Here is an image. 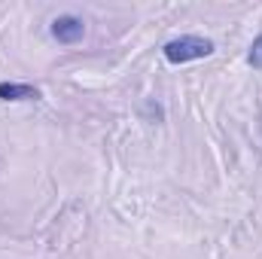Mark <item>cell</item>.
<instances>
[{"label": "cell", "mask_w": 262, "mask_h": 259, "mask_svg": "<svg viewBox=\"0 0 262 259\" xmlns=\"http://www.w3.org/2000/svg\"><path fill=\"white\" fill-rule=\"evenodd\" d=\"M247 64L253 67V70H262V34L253 40V46L247 52Z\"/></svg>", "instance_id": "4"}, {"label": "cell", "mask_w": 262, "mask_h": 259, "mask_svg": "<svg viewBox=\"0 0 262 259\" xmlns=\"http://www.w3.org/2000/svg\"><path fill=\"white\" fill-rule=\"evenodd\" d=\"M49 31H52V37L58 40V43H79L82 40V34H85V21L79 18V15H58V18H52V25H49Z\"/></svg>", "instance_id": "2"}, {"label": "cell", "mask_w": 262, "mask_h": 259, "mask_svg": "<svg viewBox=\"0 0 262 259\" xmlns=\"http://www.w3.org/2000/svg\"><path fill=\"white\" fill-rule=\"evenodd\" d=\"M213 40L207 37H198V34H183V37H174L162 46V55L171 61V64H186V61H198V58H207L213 55Z\"/></svg>", "instance_id": "1"}, {"label": "cell", "mask_w": 262, "mask_h": 259, "mask_svg": "<svg viewBox=\"0 0 262 259\" xmlns=\"http://www.w3.org/2000/svg\"><path fill=\"white\" fill-rule=\"evenodd\" d=\"M43 98L37 85L28 82H0V101H37Z\"/></svg>", "instance_id": "3"}]
</instances>
